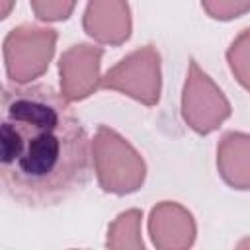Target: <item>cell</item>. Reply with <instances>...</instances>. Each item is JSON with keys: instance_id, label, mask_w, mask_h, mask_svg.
I'll list each match as a JSON object with an SVG mask.
<instances>
[{"instance_id": "7a4b0ae2", "label": "cell", "mask_w": 250, "mask_h": 250, "mask_svg": "<svg viewBox=\"0 0 250 250\" xmlns=\"http://www.w3.org/2000/svg\"><path fill=\"white\" fill-rule=\"evenodd\" d=\"M92 162L98 182L107 193H133L145 184V160L127 139L107 125H100L94 135Z\"/></svg>"}, {"instance_id": "8fae6325", "label": "cell", "mask_w": 250, "mask_h": 250, "mask_svg": "<svg viewBox=\"0 0 250 250\" xmlns=\"http://www.w3.org/2000/svg\"><path fill=\"white\" fill-rule=\"evenodd\" d=\"M227 61L238 84L250 92V27L244 29L230 43L227 51Z\"/></svg>"}, {"instance_id": "5b68a950", "label": "cell", "mask_w": 250, "mask_h": 250, "mask_svg": "<svg viewBox=\"0 0 250 250\" xmlns=\"http://www.w3.org/2000/svg\"><path fill=\"white\" fill-rule=\"evenodd\" d=\"M230 104L221 88L191 59L182 94L184 121L199 135H209L230 117Z\"/></svg>"}, {"instance_id": "8992f818", "label": "cell", "mask_w": 250, "mask_h": 250, "mask_svg": "<svg viewBox=\"0 0 250 250\" xmlns=\"http://www.w3.org/2000/svg\"><path fill=\"white\" fill-rule=\"evenodd\" d=\"M104 49L88 43H78L66 49L59 61L61 92L68 102H80L90 98L102 82L100 61Z\"/></svg>"}, {"instance_id": "5bb4252c", "label": "cell", "mask_w": 250, "mask_h": 250, "mask_svg": "<svg viewBox=\"0 0 250 250\" xmlns=\"http://www.w3.org/2000/svg\"><path fill=\"white\" fill-rule=\"evenodd\" d=\"M14 2L16 0H2V20H6L8 16H10V12H12V8H14Z\"/></svg>"}, {"instance_id": "4fadbf2b", "label": "cell", "mask_w": 250, "mask_h": 250, "mask_svg": "<svg viewBox=\"0 0 250 250\" xmlns=\"http://www.w3.org/2000/svg\"><path fill=\"white\" fill-rule=\"evenodd\" d=\"M201 6L209 18L219 21H229L250 12V0H201Z\"/></svg>"}, {"instance_id": "9c48e42d", "label": "cell", "mask_w": 250, "mask_h": 250, "mask_svg": "<svg viewBox=\"0 0 250 250\" xmlns=\"http://www.w3.org/2000/svg\"><path fill=\"white\" fill-rule=\"evenodd\" d=\"M217 170L232 189H250V135L230 131L217 145Z\"/></svg>"}, {"instance_id": "7c38bea8", "label": "cell", "mask_w": 250, "mask_h": 250, "mask_svg": "<svg viewBox=\"0 0 250 250\" xmlns=\"http://www.w3.org/2000/svg\"><path fill=\"white\" fill-rule=\"evenodd\" d=\"M29 6L41 21H62L70 18L76 0H29Z\"/></svg>"}, {"instance_id": "6da1fadb", "label": "cell", "mask_w": 250, "mask_h": 250, "mask_svg": "<svg viewBox=\"0 0 250 250\" xmlns=\"http://www.w3.org/2000/svg\"><path fill=\"white\" fill-rule=\"evenodd\" d=\"M92 141L70 102L49 84H4L2 193L29 209L57 207L90 180Z\"/></svg>"}, {"instance_id": "ba28073f", "label": "cell", "mask_w": 250, "mask_h": 250, "mask_svg": "<svg viewBox=\"0 0 250 250\" xmlns=\"http://www.w3.org/2000/svg\"><path fill=\"white\" fill-rule=\"evenodd\" d=\"M148 232L158 248H188L195 240V221L176 201H162L150 211Z\"/></svg>"}, {"instance_id": "277c9868", "label": "cell", "mask_w": 250, "mask_h": 250, "mask_svg": "<svg viewBox=\"0 0 250 250\" xmlns=\"http://www.w3.org/2000/svg\"><path fill=\"white\" fill-rule=\"evenodd\" d=\"M104 90H117L145 105H154L160 100V55L152 45H145L123 57L109 68L100 82Z\"/></svg>"}, {"instance_id": "30bf717a", "label": "cell", "mask_w": 250, "mask_h": 250, "mask_svg": "<svg viewBox=\"0 0 250 250\" xmlns=\"http://www.w3.org/2000/svg\"><path fill=\"white\" fill-rule=\"evenodd\" d=\"M141 219L143 213L139 209H129L121 213L107 230V246L111 248H143L141 240Z\"/></svg>"}, {"instance_id": "3957f363", "label": "cell", "mask_w": 250, "mask_h": 250, "mask_svg": "<svg viewBox=\"0 0 250 250\" xmlns=\"http://www.w3.org/2000/svg\"><path fill=\"white\" fill-rule=\"evenodd\" d=\"M57 31L21 23L8 31L2 45L6 76L14 84H31L47 68L55 55Z\"/></svg>"}, {"instance_id": "52a82bcc", "label": "cell", "mask_w": 250, "mask_h": 250, "mask_svg": "<svg viewBox=\"0 0 250 250\" xmlns=\"http://www.w3.org/2000/svg\"><path fill=\"white\" fill-rule=\"evenodd\" d=\"M82 27L98 43L111 47L123 45L133 29L127 0H88Z\"/></svg>"}]
</instances>
